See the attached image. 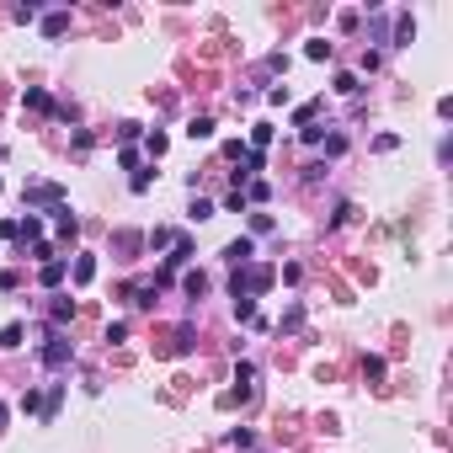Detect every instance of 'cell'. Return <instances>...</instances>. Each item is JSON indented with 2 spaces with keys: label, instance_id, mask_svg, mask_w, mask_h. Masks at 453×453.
Segmentation results:
<instances>
[{
  "label": "cell",
  "instance_id": "obj_3",
  "mask_svg": "<svg viewBox=\"0 0 453 453\" xmlns=\"http://www.w3.org/2000/svg\"><path fill=\"white\" fill-rule=\"evenodd\" d=\"M22 203H27V214H37V208L54 214V208L64 203V187H59V181H32V187L22 192Z\"/></svg>",
  "mask_w": 453,
  "mask_h": 453
},
{
  "label": "cell",
  "instance_id": "obj_24",
  "mask_svg": "<svg viewBox=\"0 0 453 453\" xmlns=\"http://www.w3.org/2000/svg\"><path fill=\"white\" fill-rule=\"evenodd\" d=\"M16 406H22V416H43V394H37V389H27L22 400H16Z\"/></svg>",
  "mask_w": 453,
  "mask_h": 453
},
{
  "label": "cell",
  "instance_id": "obj_21",
  "mask_svg": "<svg viewBox=\"0 0 453 453\" xmlns=\"http://www.w3.org/2000/svg\"><path fill=\"white\" fill-rule=\"evenodd\" d=\"M331 85H336V96H358V91H363V80H358L352 70H342V75H336Z\"/></svg>",
  "mask_w": 453,
  "mask_h": 453
},
{
  "label": "cell",
  "instance_id": "obj_12",
  "mask_svg": "<svg viewBox=\"0 0 453 453\" xmlns=\"http://www.w3.org/2000/svg\"><path fill=\"white\" fill-rule=\"evenodd\" d=\"M64 272H70V262H64V256H59V262H43L37 283H43V288H59V283H64Z\"/></svg>",
  "mask_w": 453,
  "mask_h": 453
},
{
  "label": "cell",
  "instance_id": "obj_25",
  "mask_svg": "<svg viewBox=\"0 0 453 453\" xmlns=\"http://www.w3.org/2000/svg\"><path fill=\"white\" fill-rule=\"evenodd\" d=\"M214 214H219V208L208 203V198H192V208H187V219H198V224H203V219H214Z\"/></svg>",
  "mask_w": 453,
  "mask_h": 453
},
{
  "label": "cell",
  "instance_id": "obj_32",
  "mask_svg": "<svg viewBox=\"0 0 453 453\" xmlns=\"http://www.w3.org/2000/svg\"><path fill=\"white\" fill-rule=\"evenodd\" d=\"M118 342H128V320H112L107 325V346H118Z\"/></svg>",
  "mask_w": 453,
  "mask_h": 453
},
{
  "label": "cell",
  "instance_id": "obj_10",
  "mask_svg": "<svg viewBox=\"0 0 453 453\" xmlns=\"http://www.w3.org/2000/svg\"><path fill=\"white\" fill-rule=\"evenodd\" d=\"M22 102H27L32 112H54V118H59V107H54V96H48L43 85H27V96H22Z\"/></svg>",
  "mask_w": 453,
  "mask_h": 453
},
{
  "label": "cell",
  "instance_id": "obj_39",
  "mask_svg": "<svg viewBox=\"0 0 453 453\" xmlns=\"http://www.w3.org/2000/svg\"><path fill=\"white\" fill-rule=\"evenodd\" d=\"M373 150H379V155H389V150H400V139H394V133H379V139H373Z\"/></svg>",
  "mask_w": 453,
  "mask_h": 453
},
{
  "label": "cell",
  "instance_id": "obj_35",
  "mask_svg": "<svg viewBox=\"0 0 453 453\" xmlns=\"http://www.w3.org/2000/svg\"><path fill=\"white\" fill-rule=\"evenodd\" d=\"M298 139H304V144H320V139H325V123H304V133H298Z\"/></svg>",
  "mask_w": 453,
  "mask_h": 453
},
{
  "label": "cell",
  "instance_id": "obj_11",
  "mask_svg": "<svg viewBox=\"0 0 453 453\" xmlns=\"http://www.w3.org/2000/svg\"><path fill=\"white\" fill-rule=\"evenodd\" d=\"M139 246H144V235H139V229H118V235H112V250H118V256H133Z\"/></svg>",
  "mask_w": 453,
  "mask_h": 453
},
{
  "label": "cell",
  "instance_id": "obj_9",
  "mask_svg": "<svg viewBox=\"0 0 453 453\" xmlns=\"http://www.w3.org/2000/svg\"><path fill=\"white\" fill-rule=\"evenodd\" d=\"M70 277H75V283H91V277H96V256H91V250H75V262H70Z\"/></svg>",
  "mask_w": 453,
  "mask_h": 453
},
{
  "label": "cell",
  "instance_id": "obj_38",
  "mask_svg": "<svg viewBox=\"0 0 453 453\" xmlns=\"http://www.w3.org/2000/svg\"><path fill=\"white\" fill-rule=\"evenodd\" d=\"M139 133H144V128H139V123H133V118H128V123H118V139H123V144H133V139H139Z\"/></svg>",
  "mask_w": 453,
  "mask_h": 453
},
{
  "label": "cell",
  "instance_id": "obj_26",
  "mask_svg": "<svg viewBox=\"0 0 453 453\" xmlns=\"http://www.w3.org/2000/svg\"><path fill=\"white\" fill-rule=\"evenodd\" d=\"M325 160H336V155H346V133H325Z\"/></svg>",
  "mask_w": 453,
  "mask_h": 453
},
{
  "label": "cell",
  "instance_id": "obj_19",
  "mask_svg": "<svg viewBox=\"0 0 453 453\" xmlns=\"http://www.w3.org/2000/svg\"><path fill=\"white\" fill-rule=\"evenodd\" d=\"M144 246H150V250H166V246H176V229H166V224H160V229H150V235H144Z\"/></svg>",
  "mask_w": 453,
  "mask_h": 453
},
{
  "label": "cell",
  "instance_id": "obj_36",
  "mask_svg": "<svg viewBox=\"0 0 453 453\" xmlns=\"http://www.w3.org/2000/svg\"><path fill=\"white\" fill-rule=\"evenodd\" d=\"M37 16H43L37 6H11V22H37Z\"/></svg>",
  "mask_w": 453,
  "mask_h": 453
},
{
  "label": "cell",
  "instance_id": "obj_13",
  "mask_svg": "<svg viewBox=\"0 0 453 453\" xmlns=\"http://www.w3.org/2000/svg\"><path fill=\"white\" fill-rule=\"evenodd\" d=\"M181 294H187L192 304H198V298L208 294V272H187V277H181Z\"/></svg>",
  "mask_w": 453,
  "mask_h": 453
},
{
  "label": "cell",
  "instance_id": "obj_23",
  "mask_svg": "<svg viewBox=\"0 0 453 453\" xmlns=\"http://www.w3.org/2000/svg\"><path fill=\"white\" fill-rule=\"evenodd\" d=\"M304 59L325 64V59H331V43H325V37H310V43H304Z\"/></svg>",
  "mask_w": 453,
  "mask_h": 453
},
{
  "label": "cell",
  "instance_id": "obj_20",
  "mask_svg": "<svg viewBox=\"0 0 453 453\" xmlns=\"http://www.w3.org/2000/svg\"><path fill=\"white\" fill-rule=\"evenodd\" d=\"M298 325H304V304L294 298V304L283 310V320H277V331H298Z\"/></svg>",
  "mask_w": 453,
  "mask_h": 453
},
{
  "label": "cell",
  "instance_id": "obj_1",
  "mask_svg": "<svg viewBox=\"0 0 453 453\" xmlns=\"http://www.w3.org/2000/svg\"><path fill=\"white\" fill-rule=\"evenodd\" d=\"M272 283H277V267L272 262H246V267H235V277H229V298H256V294H267Z\"/></svg>",
  "mask_w": 453,
  "mask_h": 453
},
{
  "label": "cell",
  "instance_id": "obj_6",
  "mask_svg": "<svg viewBox=\"0 0 453 453\" xmlns=\"http://www.w3.org/2000/svg\"><path fill=\"white\" fill-rule=\"evenodd\" d=\"M224 262H229V267H246V262H256V240H250V235L229 240V246H224Z\"/></svg>",
  "mask_w": 453,
  "mask_h": 453
},
{
  "label": "cell",
  "instance_id": "obj_31",
  "mask_svg": "<svg viewBox=\"0 0 453 453\" xmlns=\"http://www.w3.org/2000/svg\"><path fill=\"white\" fill-rule=\"evenodd\" d=\"M229 442H235V448H256V432H250V427H235V432H229Z\"/></svg>",
  "mask_w": 453,
  "mask_h": 453
},
{
  "label": "cell",
  "instance_id": "obj_18",
  "mask_svg": "<svg viewBox=\"0 0 453 453\" xmlns=\"http://www.w3.org/2000/svg\"><path fill=\"white\" fill-rule=\"evenodd\" d=\"M368 32H373V43H379V48H389V16L373 11V16H368Z\"/></svg>",
  "mask_w": 453,
  "mask_h": 453
},
{
  "label": "cell",
  "instance_id": "obj_27",
  "mask_svg": "<svg viewBox=\"0 0 453 453\" xmlns=\"http://www.w3.org/2000/svg\"><path fill=\"white\" fill-rule=\"evenodd\" d=\"M384 373H389V363H384V358H363V379H373V384H379Z\"/></svg>",
  "mask_w": 453,
  "mask_h": 453
},
{
  "label": "cell",
  "instance_id": "obj_15",
  "mask_svg": "<svg viewBox=\"0 0 453 453\" xmlns=\"http://www.w3.org/2000/svg\"><path fill=\"white\" fill-rule=\"evenodd\" d=\"M59 400H64V384H48V389H43V421L59 416Z\"/></svg>",
  "mask_w": 453,
  "mask_h": 453
},
{
  "label": "cell",
  "instance_id": "obj_8",
  "mask_svg": "<svg viewBox=\"0 0 453 453\" xmlns=\"http://www.w3.org/2000/svg\"><path fill=\"white\" fill-rule=\"evenodd\" d=\"M192 336H198V331H192V320H181V325H176V336H171V346H166V358H187L192 346H198Z\"/></svg>",
  "mask_w": 453,
  "mask_h": 453
},
{
  "label": "cell",
  "instance_id": "obj_2",
  "mask_svg": "<svg viewBox=\"0 0 453 453\" xmlns=\"http://www.w3.org/2000/svg\"><path fill=\"white\" fill-rule=\"evenodd\" d=\"M37 363H43L48 373H59V368H70V363H75V342H70V331H54V325H48L43 346H37Z\"/></svg>",
  "mask_w": 453,
  "mask_h": 453
},
{
  "label": "cell",
  "instance_id": "obj_5",
  "mask_svg": "<svg viewBox=\"0 0 453 453\" xmlns=\"http://www.w3.org/2000/svg\"><path fill=\"white\" fill-rule=\"evenodd\" d=\"M70 320H75V298H70V294H54V298H48V325H54V331H64Z\"/></svg>",
  "mask_w": 453,
  "mask_h": 453
},
{
  "label": "cell",
  "instance_id": "obj_7",
  "mask_svg": "<svg viewBox=\"0 0 453 453\" xmlns=\"http://www.w3.org/2000/svg\"><path fill=\"white\" fill-rule=\"evenodd\" d=\"M411 37H416V16L400 11L394 16V32H389V48H411Z\"/></svg>",
  "mask_w": 453,
  "mask_h": 453
},
{
  "label": "cell",
  "instance_id": "obj_34",
  "mask_svg": "<svg viewBox=\"0 0 453 453\" xmlns=\"http://www.w3.org/2000/svg\"><path fill=\"white\" fill-rule=\"evenodd\" d=\"M246 208H250L246 192H229V198H224V214H246Z\"/></svg>",
  "mask_w": 453,
  "mask_h": 453
},
{
  "label": "cell",
  "instance_id": "obj_37",
  "mask_svg": "<svg viewBox=\"0 0 453 453\" xmlns=\"http://www.w3.org/2000/svg\"><path fill=\"white\" fill-rule=\"evenodd\" d=\"M352 214H358V208H352V203H336V214H331V229H342V224H346V219H352Z\"/></svg>",
  "mask_w": 453,
  "mask_h": 453
},
{
  "label": "cell",
  "instance_id": "obj_33",
  "mask_svg": "<svg viewBox=\"0 0 453 453\" xmlns=\"http://www.w3.org/2000/svg\"><path fill=\"white\" fill-rule=\"evenodd\" d=\"M166 144H171V139H166V133H150V139H144V150H150V155H155V160H160V155H166Z\"/></svg>",
  "mask_w": 453,
  "mask_h": 453
},
{
  "label": "cell",
  "instance_id": "obj_29",
  "mask_svg": "<svg viewBox=\"0 0 453 453\" xmlns=\"http://www.w3.org/2000/svg\"><path fill=\"white\" fill-rule=\"evenodd\" d=\"M128 187H133V192H139V198H144V192L155 187V171H133V181H128Z\"/></svg>",
  "mask_w": 453,
  "mask_h": 453
},
{
  "label": "cell",
  "instance_id": "obj_28",
  "mask_svg": "<svg viewBox=\"0 0 453 453\" xmlns=\"http://www.w3.org/2000/svg\"><path fill=\"white\" fill-rule=\"evenodd\" d=\"M267 144H272V128H267V123H256V128H250V150H267Z\"/></svg>",
  "mask_w": 453,
  "mask_h": 453
},
{
  "label": "cell",
  "instance_id": "obj_22",
  "mask_svg": "<svg viewBox=\"0 0 453 453\" xmlns=\"http://www.w3.org/2000/svg\"><path fill=\"white\" fill-rule=\"evenodd\" d=\"M240 192H246V203H267V198H272V187H267L262 176H256V181H246Z\"/></svg>",
  "mask_w": 453,
  "mask_h": 453
},
{
  "label": "cell",
  "instance_id": "obj_14",
  "mask_svg": "<svg viewBox=\"0 0 453 453\" xmlns=\"http://www.w3.org/2000/svg\"><path fill=\"white\" fill-rule=\"evenodd\" d=\"M70 32V11H48L43 16V37H64Z\"/></svg>",
  "mask_w": 453,
  "mask_h": 453
},
{
  "label": "cell",
  "instance_id": "obj_40",
  "mask_svg": "<svg viewBox=\"0 0 453 453\" xmlns=\"http://www.w3.org/2000/svg\"><path fill=\"white\" fill-rule=\"evenodd\" d=\"M0 427H6V406H0Z\"/></svg>",
  "mask_w": 453,
  "mask_h": 453
},
{
  "label": "cell",
  "instance_id": "obj_17",
  "mask_svg": "<svg viewBox=\"0 0 453 453\" xmlns=\"http://www.w3.org/2000/svg\"><path fill=\"white\" fill-rule=\"evenodd\" d=\"M22 342H27V325H22V320H11L6 331H0V346H6V352H16Z\"/></svg>",
  "mask_w": 453,
  "mask_h": 453
},
{
  "label": "cell",
  "instance_id": "obj_30",
  "mask_svg": "<svg viewBox=\"0 0 453 453\" xmlns=\"http://www.w3.org/2000/svg\"><path fill=\"white\" fill-rule=\"evenodd\" d=\"M256 235H272V214H250V240Z\"/></svg>",
  "mask_w": 453,
  "mask_h": 453
},
{
  "label": "cell",
  "instance_id": "obj_16",
  "mask_svg": "<svg viewBox=\"0 0 453 453\" xmlns=\"http://www.w3.org/2000/svg\"><path fill=\"white\" fill-rule=\"evenodd\" d=\"M214 128H219L214 118H192V123H187V139H192V144H203V139H214Z\"/></svg>",
  "mask_w": 453,
  "mask_h": 453
},
{
  "label": "cell",
  "instance_id": "obj_4",
  "mask_svg": "<svg viewBox=\"0 0 453 453\" xmlns=\"http://www.w3.org/2000/svg\"><path fill=\"white\" fill-rule=\"evenodd\" d=\"M123 298H128L133 310H155V298H160V288H155V277H133V283L123 288Z\"/></svg>",
  "mask_w": 453,
  "mask_h": 453
}]
</instances>
